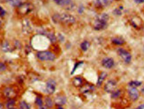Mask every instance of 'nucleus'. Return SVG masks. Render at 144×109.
Here are the masks:
<instances>
[{
  "label": "nucleus",
  "instance_id": "f257e3e1",
  "mask_svg": "<svg viewBox=\"0 0 144 109\" xmlns=\"http://www.w3.org/2000/svg\"><path fill=\"white\" fill-rule=\"evenodd\" d=\"M53 21L55 23H62L65 24H73L75 23L76 18L72 15L62 13V14H56L53 16Z\"/></svg>",
  "mask_w": 144,
  "mask_h": 109
},
{
  "label": "nucleus",
  "instance_id": "f03ea898",
  "mask_svg": "<svg viewBox=\"0 0 144 109\" xmlns=\"http://www.w3.org/2000/svg\"><path fill=\"white\" fill-rule=\"evenodd\" d=\"M108 16L107 14H102L97 17L94 23V29L96 31H102L108 27Z\"/></svg>",
  "mask_w": 144,
  "mask_h": 109
},
{
  "label": "nucleus",
  "instance_id": "7ed1b4c3",
  "mask_svg": "<svg viewBox=\"0 0 144 109\" xmlns=\"http://www.w3.org/2000/svg\"><path fill=\"white\" fill-rule=\"evenodd\" d=\"M37 57L41 61L52 62L56 59V56L50 51H39L37 53Z\"/></svg>",
  "mask_w": 144,
  "mask_h": 109
},
{
  "label": "nucleus",
  "instance_id": "20e7f679",
  "mask_svg": "<svg viewBox=\"0 0 144 109\" xmlns=\"http://www.w3.org/2000/svg\"><path fill=\"white\" fill-rule=\"evenodd\" d=\"M117 53L119 56H121V58L124 61V62H126V63H130V62H131L132 56L131 54H130V53L128 52L127 50H123V48H120L117 50Z\"/></svg>",
  "mask_w": 144,
  "mask_h": 109
},
{
  "label": "nucleus",
  "instance_id": "39448f33",
  "mask_svg": "<svg viewBox=\"0 0 144 109\" xmlns=\"http://www.w3.org/2000/svg\"><path fill=\"white\" fill-rule=\"evenodd\" d=\"M32 10V5L29 3H25L24 4H21L19 7H18V11H19L20 14L24 15L29 13L31 10Z\"/></svg>",
  "mask_w": 144,
  "mask_h": 109
},
{
  "label": "nucleus",
  "instance_id": "423d86ee",
  "mask_svg": "<svg viewBox=\"0 0 144 109\" xmlns=\"http://www.w3.org/2000/svg\"><path fill=\"white\" fill-rule=\"evenodd\" d=\"M129 95L130 99L135 101V100H137L139 99L140 93L136 89V88H132V87H130L129 88Z\"/></svg>",
  "mask_w": 144,
  "mask_h": 109
},
{
  "label": "nucleus",
  "instance_id": "0eeeda50",
  "mask_svg": "<svg viewBox=\"0 0 144 109\" xmlns=\"http://www.w3.org/2000/svg\"><path fill=\"white\" fill-rule=\"evenodd\" d=\"M56 90V81L50 80L46 84V92L48 94H52Z\"/></svg>",
  "mask_w": 144,
  "mask_h": 109
},
{
  "label": "nucleus",
  "instance_id": "6e6552de",
  "mask_svg": "<svg viewBox=\"0 0 144 109\" xmlns=\"http://www.w3.org/2000/svg\"><path fill=\"white\" fill-rule=\"evenodd\" d=\"M22 27H23V31L26 34H29L32 31L31 23L28 19H24V21L22 22Z\"/></svg>",
  "mask_w": 144,
  "mask_h": 109
},
{
  "label": "nucleus",
  "instance_id": "1a4fd4ad",
  "mask_svg": "<svg viewBox=\"0 0 144 109\" xmlns=\"http://www.w3.org/2000/svg\"><path fill=\"white\" fill-rule=\"evenodd\" d=\"M116 81H113V80H110L107 81V83H106L105 85V91L108 92V93H112L113 91L116 90Z\"/></svg>",
  "mask_w": 144,
  "mask_h": 109
},
{
  "label": "nucleus",
  "instance_id": "9d476101",
  "mask_svg": "<svg viewBox=\"0 0 144 109\" xmlns=\"http://www.w3.org/2000/svg\"><path fill=\"white\" fill-rule=\"evenodd\" d=\"M102 66L106 68V69H112L115 65V62H114V60L110 57H106L102 61Z\"/></svg>",
  "mask_w": 144,
  "mask_h": 109
},
{
  "label": "nucleus",
  "instance_id": "9b49d317",
  "mask_svg": "<svg viewBox=\"0 0 144 109\" xmlns=\"http://www.w3.org/2000/svg\"><path fill=\"white\" fill-rule=\"evenodd\" d=\"M4 94L5 97L11 99V98L15 97L17 95V93H16V91L12 88H5L4 89Z\"/></svg>",
  "mask_w": 144,
  "mask_h": 109
},
{
  "label": "nucleus",
  "instance_id": "f8f14e48",
  "mask_svg": "<svg viewBox=\"0 0 144 109\" xmlns=\"http://www.w3.org/2000/svg\"><path fill=\"white\" fill-rule=\"evenodd\" d=\"M67 102V100H66V97L65 96H62V95H58V96L56 97L55 99V104L58 107H62L66 104Z\"/></svg>",
  "mask_w": 144,
  "mask_h": 109
},
{
  "label": "nucleus",
  "instance_id": "ddd939ff",
  "mask_svg": "<svg viewBox=\"0 0 144 109\" xmlns=\"http://www.w3.org/2000/svg\"><path fill=\"white\" fill-rule=\"evenodd\" d=\"M114 0H96V4L99 7H107L112 4Z\"/></svg>",
  "mask_w": 144,
  "mask_h": 109
},
{
  "label": "nucleus",
  "instance_id": "4468645a",
  "mask_svg": "<svg viewBox=\"0 0 144 109\" xmlns=\"http://www.w3.org/2000/svg\"><path fill=\"white\" fill-rule=\"evenodd\" d=\"M72 83H73V85L75 87H77V88H80V87H82L83 85V81L81 77H75L73 79Z\"/></svg>",
  "mask_w": 144,
  "mask_h": 109
},
{
  "label": "nucleus",
  "instance_id": "2eb2a0df",
  "mask_svg": "<svg viewBox=\"0 0 144 109\" xmlns=\"http://www.w3.org/2000/svg\"><path fill=\"white\" fill-rule=\"evenodd\" d=\"M2 50L4 51V52H9V51H11V47H10V43H8L7 41H4V42L2 43Z\"/></svg>",
  "mask_w": 144,
  "mask_h": 109
},
{
  "label": "nucleus",
  "instance_id": "dca6fc26",
  "mask_svg": "<svg viewBox=\"0 0 144 109\" xmlns=\"http://www.w3.org/2000/svg\"><path fill=\"white\" fill-rule=\"evenodd\" d=\"M106 77H107V73L106 72H102L101 74H100V76L98 78V81H97V86H101Z\"/></svg>",
  "mask_w": 144,
  "mask_h": 109
},
{
  "label": "nucleus",
  "instance_id": "f3484780",
  "mask_svg": "<svg viewBox=\"0 0 144 109\" xmlns=\"http://www.w3.org/2000/svg\"><path fill=\"white\" fill-rule=\"evenodd\" d=\"M54 2L56 3V4L60 5V6H65V5H68L71 2V0H54Z\"/></svg>",
  "mask_w": 144,
  "mask_h": 109
},
{
  "label": "nucleus",
  "instance_id": "a211bd4d",
  "mask_svg": "<svg viewBox=\"0 0 144 109\" xmlns=\"http://www.w3.org/2000/svg\"><path fill=\"white\" fill-rule=\"evenodd\" d=\"M89 46H90V43H89V41H83V42L81 43V49H82L83 51H87L89 50Z\"/></svg>",
  "mask_w": 144,
  "mask_h": 109
},
{
  "label": "nucleus",
  "instance_id": "6ab92c4d",
  "mask_svg": "<svg viewBox=\"0 0 144 109\" xmlns=\"http://www.w3.org/2000/svg\"><path fill=\"white\" fill-rule=\"evenodd\" d=\"M112 43H115L116 45H123L124 44V40L123 38H120V37H116V38H113L112 39Z\"/></svg>",
  "mask_w": 144,
  "mask_h": 109
},
{
  "label": "nucleus",
  "instance_id": "aec40b11",
  "mask_svg": "<svg viewBox=\"0 0 144 109\" xmlns=\"http://www.w3.org/2000/svg\"><path fill=\"white\" fill-rule=\"evenodd\" d=\"M142 84V81H132L129 83V87H132V88H137V87H140Z\"/></svg>",
  "mask_w": 144,
  "mask_h": 109
},
{
  "label": "nucleus",
  "instance_id": "412c9836",
  "mask_svg": "<svg viewBox=\"0 0 144 109\" xmlns=\"http://www.w3.org/2000/svg\"><path fill=\"white\" fill-rule=\"evenodd\" d=\"M9 4L13 7H19L22 4V3L20 0H10L9 2Z\"/></svg>",
  "mask_w": 144,
  "mask_h": 109
},
{
  "label": "nucleus",
  "instance_id": "4be33fe9",
  "mask_svg": "<svg viewBox=\"0 0 144 109\" xmlns=\"http://www.w3.org/2000/svg\"><path fill=\"white\" fill-rule=\"evenodd\" d=\"M93 90H94V87L89 85V84H86L85 87L82 88V92H83V93H87L89 91H93Z\"/></svg>",
  "mask_w": 144,
  "mask_h": 109
},
{
  "label": "nucleus",
  "instance_id": "5701e85b",
  "mask_svg": "<svg viewBox=\"0 0 144 109\" xmlns=\"http://www.w3.org/2000/svg\"><path fill=\"white\" fill-rule=\"evenodd\" d=\"M53 100H51V98H50V97H47L45 99V105H46V107H49V108H51L53 107Z\"/></svg>",
  "mask_w": 144,
  "mask_h": 109
},
{
  "label": "nucleus",
  "instance_id": "b1692460",
  "mask_svg": "<svg viewBox=\"0 0 144 109\" xmlns=\"http://www.w3.org/2000/svg\"><path fill=\"white\" fill-rule=\"evenodd\" d=\"M46 36H47L49 39L50 40V42L55 43L56 41V36H55V34L52 33V32H48V33L46 34Z\"/></svg>",
  "mask_w": 144,
  "mask_h": 109
},
{
  "label": "nucleus",
  "instance_id": "393cba45",
  "mask_svg": "<svg viewBox=\"0 0 144 109\" xmlns=\"http://www.w3.org/2000/svg\"><path fill=\"white\" fill-rule=\"evenodd\" d=\"M15 100H12V99H10L9 101L7 102V108L9 109V108H11V107H14V106H15Z\"/></svg>",
  "mask_w": 144,
  "mask_h": 109
},
{
  "label": "nucleus",
  "instance_id": "a878e982",
  "mask_svg": "<svg viewBox=\"0 0 144 109\" xmlns=\"http://www.w3.org/2000/svg\"><path fill=\"white\" fill-rule=\"evenodd\" d=\"M19 108L20 109H31L30 108V106L27 104V103L25 101H22L20 103V105H19Z\"/></svg>",
  "mask_w": 144,
  "mask_h": 109
},
{
  "label": "nucleus",
  "instance_id": "bb28decb",
  "mask_svg": "<svg viewBox=\"0 0 144 109\" xmlns=\"http://www.w3.org/2000/svg\"><path fill=\"white\" fill-rule=\"evenodd\" d=\"M121 95V91L119 89H116L115 91L112 92V98H118Z\"/></svg>",
  "mask_w": 144,
  "mask_h": 109
},
{
  "label": "nucleus",
  "instance_id": "cd10ccee",
  "mask_svg": "<svg viewBox=\"0 0 144 109\" xmlns=\"http://www.w3.org/2000/svg\"><path fill=\"white\" fill-rule=\"evenodd\" d=\"M36 104L37 106H39V107H42V105H43V100L40 97H37V99H36Z\"/></svg>",
  "mask_w": 144,
  "mask_h": 109
},
{
  "label": "nucleus",
  "instance_id": "c85d7f7f",
  "mask_svg": "<svg viewBox=\"0 0 144 109\" xmlns=\"http://www.w3.org/2000/svg\"><path fill=\"white\" fill-rule=\"evenodd\" d=\"M6 69V65L3 62H0V72H3Z\"/></svg>",
  "mask_w": 144,
  "mask_h": 109
},
{
  "label": "nucleus",
  "instance_id": "c756f323",
  "mask_svg": "<svg viewBox=\"0 0 144 109\" xmlns=\"http://www.w3.org/2000/svg\"><path fill=\"white\" fill-rule=\"evenodd\" d=\"M121 9L119 8V9H116V10H114V13H115L116 15H117V16H120V15H122V11L120 10Z\"/></svg>",
  "mask_w": 144,
  "mask_h": 109
},
{
  "label": "nucleus",
  "instance_id": "7c9ffc66",
  "mask_svg": "<svg viewBox=\"0 0 144 109\" xmlns=\"http://www.w3.org/2000/svg\"><path fill=\"white\" fill-rule=\"evenodd\" d=\"M4 15H5V10L0 6V16H1V17H4Z\"/></svg>",
  "mask_w": 144,
  "mask_h": 109
},
{
  "label": "nucleus",
  "instance_id": "2f4dec72",
  "mask_svg": "<svg viewBox=\"0 0 144 109\" xmlns=\"http://www.w3.org/2000/svg\"><path fill=\"white\" fill-rule=\"evenodd\" d=\"M134 1L136 3V4H142V3H144V0H134Z\"/></svg>",
  "mask_w": 144,
  "mask_h": 109
},
{
  "label": "nucleus",
  "instance_id": "473e14b6",
  "mask_svg": "<svg viewBox=\"0 0 144 109\" xmlns=\"http://www.w3.org/2000/svg\"><path fill=\"white\" fill-rule=\"evenodd\" d=\"M135 109H144V104L140 105L139 107H137L136 108H135Z\"/></svg>",
  "mask_w": 144,
  "mask_h": 109
},
{
  "label": "nucleus",
  "instance_id": "72a5a7b5",
  "mask_svg": "<svg viewBox=\"0 0 144 109\" xmlns=\"http://www.w3.org/2000/svg\"><path fill=\"white\" fill-rule=\"evenodd\" d=\"M83 6H81V7H80V10H78V11H79V13H82V12H83Z\"/></svg>",
  "mask_w": 144,
  "mask_h": 109
},
{
  "label": "nucleus",
  "instance_id": "f704fd0d",
  "mask_svg": "<svg viewBox=\"0 0 144 109\" xmlns=\"http://www.w3.org/2000/svg\"><path fill=\"white\" fill-rule=\"evenodd\" d=\"M141 92H142V94L144 96V87H142V90H141Z\"/></svg>",
  "mask_w": 144,
  "mask_h": 109
},
{
  "label": "nucleus",
  "instance_id": "c9c22d12",
  "mask_svg": "<svg viewBox=\"0 0 144 109\" xmlns=\"http://www.w3.org/2000/svg\"><path fill=\"white\" fill-rule=\"evenodd\" d=\"M0 109H4V106L2 105V103H0Z\"/></svg>",
  "mask_w": 144,
  "mask_h": 109
},
{
  "label": "nucleus",
  "instance_id": "e433bc0d",
  "mask_svg": "<svg viewBox=\"0 0 144 109\" xmlns=\"http://www.w3.org/2000/svg\"><path fill=\"white\" fill-rule=\"evenodd\" d=\"M39 109H47L46 107H40V108Z\"/></svg>",
  "mask_w": 144,
  "mask_h": 109
},
{
  "label": "nucleus",
  "instance_id": "4c0bfd02",
  "mask_svg": "<svg viewBox=\"0 0 144 109\" xmlns=\"http://www.w3.org/2000/svg\"><path fill=\"white\" fill-rule=\"evenodd\" d=\"M57 109H62V107H58V108Z\"/></svg>",
  "mask_w": 144,
  "mask_h": 109
},
{
  "label": "nucleus",
  "instance_id": "58836bf2",
  "mask_svg": "<svg viewBox=\"0 0 144 109\" xmlns=\"http://www.w3.org/2000/svg\"><path fill=\"white\" fill-rule=\"evenodd\" d=\"M9 109H16L15 107H11V108H9Z\"/></svg>",
  "mask_w": 144,
  "mask_h": 109
},
{
  "label": "nucleus",
  "instance_id": "ea45409f",
  "mask_svg": "<svg viewBox=\"0 0 144 109\" xmlns=\"http://www.w3.org/2000/svg\"><path fill=\"white\" fill-rule=\"evenodd\" d=\"M6 1H7V2H10V0H6Z\"/></svg>",
  "mask_w": 144,
  "mask_h": 109
}]
</instances>
